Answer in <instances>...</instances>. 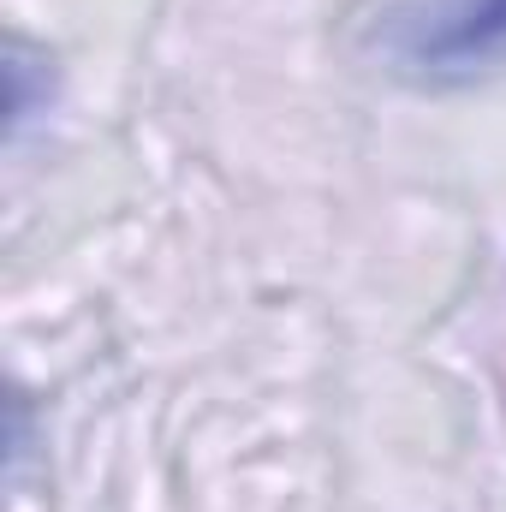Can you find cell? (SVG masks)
Masks as SVG:
<instances>
[{"instance_id":"obj_1","label":"cell","mask_w":506,"mask_h":512,"mask_svg":"<svg viewBox=\"0 0 506 512\" xmlns=\"http://www.w3.org/2000/svg\"><path fill=\"white\" fill-rule=\"evenodd\" d=\"M399 60L429 84H465L506 60V0H435L399 30Z\"/></svg>"}]
</instances>
